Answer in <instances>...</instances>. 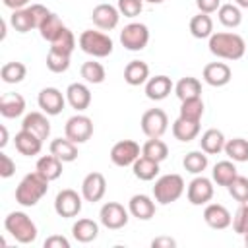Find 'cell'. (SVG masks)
Segmentation results:
<instances>
[{
    "label": "cell",
    "instance_id": "cell-1",
    "mask_svg": "<svg viewBox=\"0 0 248 248\" xmlns=\"http://www.w3.org/2000/svg\"><path fill=\"white\" fill-rule=\"evenodd\" d=\"M207 46H209V52L221 60H240L246 54L244 39L240 35L229 33V31L213 33L207 39Z\"/></svg>",
    "mask_w": 248,
    "mask_h": 248
},
{
    "label": "cell",
    "instance_id": "cell-2",
    "mask_svg": "<svg viewBox=\"0 0 248 248\" xmlns=\"http://www.w3.org/2000/svg\"><path fill=\"white\" fill-rule=\"evenodd\" d=\"M46 192H48V180L35 170L25 174L16 186V202L23 207H33L41 202V198Z\"/></svg>",
    "mask_w": 248,
    "mask_h": 248
},
{
    "label": "cell",
    "instance_id": "cell-3",
    "mask_svg": "<svg viewBox=\"0 0 248 248\" xmlns=\"http://www.w3.org/2000/svg\"><path fill=\"white\" fill-rule=\"evenodd\" d=\"M6 231L12 234V238L19 244H31L37 238V225L31 221V217L23 211H12L4 219Z\"/></svg>",
    "mask_w": 248,
    "mask_h": 248
},
{
    "label": "cell",
    "instance_id": "cell-4",
    "mask_svg": "<svg viewBox=\"0 0 248 248\" xmlns=\"http://www.w3.org/2000/svg\"><path fill=\"white\" fill-rule=\"evenodd\" d=\"M186 190V184H184V178L180 174H163L155 180V186H153V198L157 203L161 205H169L172 202H176Z\"/></svg>",
    "mask_w": 248,
    "mask_h": 248
},
{
    "label": "cell",
    "instance_id": "cell-5",
    "mask_svg": "<svg viewBox=\"0 0 248 248\" xmlns=\"http://www.w3.org/2000/svg\"><path fill=\"white\" fill-rule=\"evenodd\" d=\"M78 45L85 54H89L93 58H107L114 48V43L107 33L93 31V29L81 31L79 39H78Z\"/></svg>",
    "mask_w": 248,
    "mask_h": 248
},
{
    "label": "cell",
    "instance_id": "cell-6",
    "mask_svg": "<svg viewBox=\"0 0 248 248\" xmlns=\"http://www.w3.org/2000/svg\"><path fill=\"white\" fill-rule=\"evenodd\" d=\"M81 205H83V196L78 194L76 190L72 188H64L56 194L54 198V211L58 217L62 219H72V217H78L79 211H81Z\"/></svg>",
    "mask_w": 248,
    "mask_h": 248
},
{
    "label": "cell",
    "instance_id": "cell-7",
    "mask_svg": "<svg viewBox=\"0 0 248 248\" xmlns=\"http://www.w3.org/2000/svg\"><path fill=\"white\" fill-rule=\"evenodd\" d=\"M120 43L126 50H132V52H138V50H143L149 43V29L145 23H140V21H134V23H128L124 25V29L120 31Z\"/></svg>",
    "mask_w": 248,
    "mask_h": 248
},
{
    "label": "cell",
    "instance_id": "cell-8",
    "mask_svg": "<svg viewBox=\"0 0 248 248\" xmlns=\"http://www.w3.org/2000/svg\"><path fill=\"white\" fill-rule=\"evenodd\" d=\"M128 219H130V211L118 202H107L99 209V221L105 229L118 231L128 225Z\"/></svg>",
    "mask_w": 248,
    "mask_h": 248
},
{
    "label": "cell",
    "instance_id": "cell-9",
    "mask_svg": "<svg viewBox=\"0 0 248 248\" xmlns=\"http://www.w3.org/2000/svg\"><path fill=\"white\" fill-rule=\"evenodd\" d=\"M64 136L74 143H85L93 136V120L79 112L70 116L64 126Z\"/></svg>",
    "mask_w": 248,
    "mask_h": 248
},
{
    "label": "cell",
    "instance_id": "cell-10",
    "mask_svg": "<svg viewBox=\"0 0 248 248\" xmlns=\"http://www.w3.org/2000/svg\"><path fill=\"white\" fill-rule=\"evenodd\" d=\"M141 132L147 138H161L169 128V116L163 108H149L141 114Z\"/></svg>",
    "mask_w": 248,
    "mask_h": 248
},
{
    "label": "cell",
    "instance_id": "cell-11",
    "mask_svg": "<svg viewBox=\"0 0 248 248\" xmlns=\"http://www.w3.org/2000/svg\"><path fill=\"white\" fill-rule=\"evenodd\" d=\"M213 194H215L213 180L205 178L203 174H196V178L186 188V198H188V202L192 205H205V203H209Z\"/></svg>",
    "mask_w": 248,
    "mask_h": 248
},
{
    "label": "cell",
    "instance_id": "cell-12",
    "mask_svg": "<svg viewBox=\"0 0 248 248\" xmlns=\"http://www.w3.org/2000/svg\"><path fill=\"white\" fill-rule=\"evenodd\" d=\"M140 155H141V147L134 140H120L110 149V161L116 167H132Z\"/></svg>",
    "mask_w": 248,
    "mask_h": 248
},
{
    "label": "cell",
    "instance_id": "cell-13",
    "mask_svg": "<svg viewBox=\"0 0 248 248\" xmlns=\"http://www.w3.org/2000/svg\"><path fill=\"white\" fill-rule=\"evenodd\" d=\"M37 103H39V108L48 114V116H56L62 112L64 105L68 103L66 101V95L56 89V87H45L39 91V97H37Z\"/></svg>",
    "mask_w": 248,
    "mask_h": 248
},
{
    "label": "cell",
    "instance_id": "cell-14",
    "mask_svg": "<svg viewBox=\"0 0 248 248\" xmlns=\"http://www.w3.org/2000/svg\"><path fill=\"white\" fill-rule=\"evenodd\" d=\"M107 194V180L101 172H89L81 182V196L85 202H101Z\"/></svg>",
    "mask_w": 248,
    "mask_h": 248
},
{
    "label": "cell",
    "instance_id": "cell-15",
    "mask_svg": "<svg viewBox=\"0 0 248 248\" xmlns=\"http://www.w3.org/2000/svg\"><path fill=\"white\" fill-rule=\"evenodd\" d=\"M91 19H93V23H95L99 29L110 31V29H114V27L118 25V21H120V12H118V8L112 6V4H99V6L93 8Z\"/></svg>",
    "mask_w": 248,
    "mask_h": 248
},
{
    "label": "cell",
    "instance_id": "cell-16",
    "mask_svg": "<svg viewBox=\"0 0 248 248\" xmlns=\"http://www.w3.org/2000/svg\"><path fill=\"white\" fill-rule=\"evenodd\" d=\"M203 81L211 87H223L232 79V72L225 62H209L203 66Z\"/></svg>",
    "mask_w": 248,
    "mask_h": 248
},
{
    "label": "cell",
    "instance_id": "cell-17",
    "mask_svg": "<svg viewBox=\"0 0 248 248\" xmlns=\"http://www.w3.org/2000/svg\"><path fill=\"white\" fill-rule=\"evenodd\" d=\"M203 221L207 223V227H211V229H215V231H223V229L231 227L232 215H231V211H229L225 205H221V203H205Z\"/></svg>",
    "mask_w": 248,
    "mask_h": 248
},
{
    "label": "cell",
    "instance_id": "cell-18",
    "mask_svg": "<svg viewBox=\"0 0 248 248\" xmlns=\"http://www.w3.org/2000/svg\"><path fill=\"white\" fill-rule=\"evenodd\" d=\"M174 89V83L169 76H155V78H149L145 81V97L151 99V101H163L170 95V91Z\"/></svg>",
    "mask_w": 248,
    "mask_h": 248
},
{
    "label": "cell",
    "instance_id": "cell-19",
    "mask_svg": "<svg viewBox=\"0 0 248 248\" xmlns=\"http://www.w3.org/2000/svg\"><path fill=\"white\" fill-rule=\"evenodd\" d=\"M66 101L72 108L81 112V110L89 108V105H91V91L85 83H79V81L70 83L66 87Z\"/></svg>",
    "mask_w": 248,
    "mask_h": 248
},
{
    "label": "cell",
    "instance_id": "cell-20",
    "mask_svg": "<svg viewBox=\"0 0 248 248\" xmlns=\"http://www.w3.org/2000/svg\"><path fill=\"white\" fill-rule=\"evenodd\" d=\"M14 143H16V149H17L21 155H25V157H35V155H39L41 149H43V140H41L39 136H35L33 132L23 130V128L16 134Z\"/></svg>",
    "mask_w": 248,
    "mask_h": 248
},
{
    "label": "cell",
    "instance_id": "cell-21",
    "mask_svg": "<svg viewBox=\"0 0 248 248\" xmlns=\"http://www.w3.org/2000/svg\"><path fill=\"white\" fill-rule=\"evenodd\" d=\"M128 211L140 221H149L155 215V202L145 194H136L128 202Z\"/></svg>",
    "mask_w": 248,
    "mask_h": 248
},
{
    "label": "cell",
    "instance_id": "cell-22",
    "mask_svg": "<svg viewBox=\"0 0 248 248\" xmlns=\"http://www.w3.org/2000/svg\"><path fill=\"white\" fill-rule=\"evenodd\" d=\"M21 128L33 132V134L39 136L43 141L50 136V122H48V118H46L45 112H37V110H35V112L25 114L23 120H21Z\"/></svg>",
    "mask_w": 248,
    "mask_h": 248
},
{
    "label": "cell",
    "instance_id": "cell-23",
    "mask_svg": "<svg viewBox=\"0 0 248 248\" xmlns=\"http://www.w3.org/2000/svg\"><path fill=\"white\" fill-rule=\"evenodd\" d=\"M225 134L217 128H209L202 134L200 138V149L205 151L207 155H219L221 151H225Z\"/></svg>",
    "mask_w": 248,
    "mask_h": 248
},
{
    "label": "cell",
    "instance_id": "cell-24",
    "mask_svg": "<svg viewBox=\"0 0 248 248\" xmlns=\"http://www.w3.org/2000/svg\"><path fill=\"white\" fill-rule=\"evenodd\" d=\"M25 112V99L19 93H4L0 97V114L4 118H17Z\"/></svg>",
    "mask_w": 248,
    "mask_h": 248
},
{
    "label": "cell",
    "instance_id": "cell-25",
    "mask_svg": "<svg viewBox=\"0 0 248 248\" xmlns=\"http://www.w3.org/2000/svg\"><path fill=\"white\" fill-rule=\"evenodd\" d=\"M149 79V66L143 60H132L124 68V81L132 87L143 85Z\"/></svg>",
    "mask_w": 248,
    "mask_h": 248
},
{
    "label": "cell",
    "instance_id": "cell-26",
    "mask_svg": "<svg viewBox=\"0 0 248 248\" xmlns=\"http://www.w3.org/2000/svg\"><path fill=\"white\" fill-rule=\"evenodd\" d=\"M48 151H50L52 155H56L62 163H72V161L78 159V143H74V141L68 140L66 136L52 140L50 145H48Z\"/></svg>",
    "mask_w": 248,
    "mask_h": 248
},
{
    "label": "cell",
    "instance_id": "cell-27",
    "mask_svg": "<svg viewBox=\"0 0 248 248\" xmlns=\"http://www.w3.org/2000/svg\"><path fill=\"white\" fill-rule=\"evenodd\" d=\"M35 170L41 176H45L48 182H52V180L60 178V174H62V161L56 155H52V153L50 155H43V157L37 159Z\"/></svg>",
    "mask_w": 248,
    "mask_h": 248
},
{
    "label": "cell",
    "instance_id": "cell-28",
    "mask_svg": "<svg viewBox=\"0 0 248 248\" xmlns=\"http://www.w3.org/2000/svg\"><path fill=\"white\" fill-rule=\"evenodd\" d=\"M236 176H238V170H236L234 161L227 159V161H219V163L213 165L211 180H213L217 186H225V188H227Z\"/></svg>",
    "mask_w": 248,
    "mask_h": 248
},
{
    "label": "cell",
    "instance_id": "cell-29",
    "mask_svg": "<svg viewBox=\"0 0 248 248\" xmlns=\"http://www.w3.org/2000/svg\"><path fill=\"white\" fill-rule=\"evenodd\" d=\"M72 236L78 240V242H91L99 236V225L93 221V219H78L74 225H72Z\"/></svg>",
    "mask_w": 248,
    "mask_h": 248
},
{
    "label": "cell",
    "instance_id": "cell-30",
    "mask_svg": "<svg viewBox=\"0 0 248 248\" xmlns=\"http://www.w3.org/2000/svg\"><path fill=\"white\" fill-rule=\"evenodd\" d=\"M172 136H174V140L188 143V141H192V140H196L200 136V122L184 120V118L178 116L172 122Z\"/></svg>",
    "mask_w": 248,
    "mask_h": 248
},
{
    "label": "cell",
    "instance_id": "cell-31",
    "mask_svg": "<svg viewBox=\"0 0 248 248\" xmlns=\"http://www.w3.org/2000/svg\"><path fill=\"white\" fill-rule=\"evenodd\" d=\"M132 172H134V176L138 180L149 182V180H153L159 174V163L157 161H151V159H147L143 155H140L134 161V165H132Z\"/></svg>",
    "mask_w": 248,
    "mask_h": 248
},
{
    "label": "cell",
    "instance_id": "cell-32",
    "mask_svg": "<svg viewBox=\"0 0 248 248\" xmlns=\"http://www.w3.org/2000/svg\"><path fill=\"white\" fill-rule=\"evenodd\" d=\"M174 93L180 101H186V99H194V97H202V83L198 78H192V76H186V78H180L174 85Z\"/></svg>",
    "mask_w": 248,
    "mask_h": 248
},
{
    "label": "cell",
    "instance_id": "cell-33",
    "mask_svg": "<svg viewBox=\"0 0 248 248\" xmlns=\"http://www.w3.org/2000/svg\"><path fill=\"white\" fill-rule=\"evenodd\" d=\"M141 155L151 159V161H157V163H163L167 157H169V145L161 140V138H149L143 145H141Z\"/></svg>",
    "mask_w": 248,
    "mask_h": 248
},
{
    "label": "cell",
    "instance_id": "cell-34",
    "mask_svg": "<svg viewBox=\"0 0 248 248\" xmlns=\"http://www.w3.org/2000/svg\"><path fill=\"white\" fill-rule=\"evenodd\" d=\"M190 33L196 39H209L213 35V19L209 14H198L190 19Z\"/></svg>",
    "mask_w": 248,
    "mask_h": 248
},
{
    "label": "cell",
    "instance_id": "cell-35",
    "mask_svg": "<svg viewBox=\"0 0 248 248\" xmlns=\"http://www.w3.org/2000/svg\"><path fill=\"white\" fill-rule=\"evenodd\" d=\"M203 101L202 97H194V99H186L180 101V108H178V116L184 120H192V122H200L203 116Z\"/></svg>",
    "mask_w": 248,
    "mask_h": 248
},
{
    "label": "cell",
    "instance_id": "cell-36",
    "mask_svg": "<svg viewBox=\"0 0 248 248\" xmlns=\"http://www.w3.org/2000/svg\"><path fill=\"white\" fill-rule=\"evenodd\" d=\"M10 25L17 31V33H29L31 29H37V23L31 16L29 8H21V10H14L10 16Z\"/></svg>",
    "mask_w": 248,
    "mask_h": 248
},
{
    "label": "cell",
    "instance_id": "cell-37",
    "mask_svg": "<svg viewBox=\"0 0 248 248\" xmlns=\"http://www.w3.org/2000/svg\"><path fill=\"white\" fill-rule=\"evenodd\" d=\"M225 155L234 163H246L248 161V140L244 138H232L225 143Z\"/></svg>",
    "mask_w": 248,
    "mask_h": 248
},
{
    "label": "cell",
    "instance_id": "cell-38",
    "mask_svg": "<svg viewBox=\"0 0 248 248\" xmlns=\"http://www.w3.org/2000/svg\"><path fill=\"white\" fill-rule=\"evenodd\" d=\"M207 153L205 151H190V153H186L184 155V159H182V167H184V170L186 172H190V174H202L205 169H207Z\"/></svg>",
    "mask_w": 248,
    "mask_h": 248
},
{
    "label": "cell",
    "instance_id": "cell-39",
    "mask_svg": "<svg viewBox=\"0 0 248 248\" xmlns=\"http://www.w3.org/2000/svg\"><path fill=\"white\" fill-rule=\"evenodd\" d=\"M79 74H81V78H83L87 83H93V85L103 83L105 78H107L105 66H103L101 62H97V60H87V62H83L81 68H79Z\"/></svg>",
    "mask_w": 248,
    "mask_h": 248
},
{
    "label": "cell",
    "instance_id": "cell-40",
    "mask_svg": "<svg viewBox=\"0 0 248 248\" xmlns=\"http://www.w3.org/2000/svg\"><path fill=\"white\" fill-rule=\"evenodd\" d=\"M217 17L221 21V25L225 27H238L242 23V12L236 4H221V8L217 10Z\"/></svg>",
    "mask_w": 248,
    "mask_h": 248
},
{
    "label": "cell",
    "instance_id": "cell-41",
    "mask_svg": "<svg viewBox=\"0 0 248 248\" xmlns=\"http://www.w3.org/2000/svg\"><path fill=\"white\" fill-rule=\"evenodd\" d=\"M66 25L62 23V19L56 16V14H48L46 16V19L39 25V33H41V37L45 39V41H48V43H52L56 37H58V33L64 29Z\"/></svg>",
    "mask_w": 248,
    "mask_h": 248
},
{
    "label": "cell",
    "instance_id": "cell-42",
    "mask_svg": "<svg viewBox=\"0 0 248 248\" xmlns=\"http://www.w3.org/2000/svg\"><path fill=\"white\" fill-rule=\"evenodd\" d=\"M27 76V68L23 62H6L0 70V78L4 83H19Z\"/></svg>",
    "mask_w": 248,
    "mask_h": 248
},
{
    "label": "cell",
    "instance_id": "cell-43",
    "mask_svg": "<svg viewBox=\"0 0 248 248\" xmlns=\"http://www.w3.org/2000/svg\"><path fill=\"white\" fill-rule=\"evenodd\" d=\"M74 48H76V37L68 27H64L58 33V37L50 43V50H56V52H62V54H68V56H72Z\"/></svg>",
    "mask_w": 248,
    "mask_h": 248
},
{
    "label": "cell",
    "instance_id": "cell-44",
    "mask_svg": "<svg viewBox=\"0 0 248 248\" xmlns=\"http://www.w3.org/2000/svg\"><path fill=\"white\" fill-rule=\"evenodd\" d=\"M231 198L238 203H248V178L246 176H236L229 186H227Z\"/></svg>",
    "mask_w": 248,
    "mask_h": 248
},
{
    "label": "cell",
    "instance_id": "cell-45",
    "mask_svg": "<svg viewBox=\"0 0 248 248\" xmlns=\"http://www.w3.org/2000/svg\"><path fill=\"white\" fill-rule=\"evenodd\" d=\"M46 68L52 74H62V72H66L70 68V56L62 54V52H56V50H48V54H46Z\"/></svg>",
    "mask_w": 248,
    "mask_h": 248
},
{
    "label": "cell",
    "instance_id": "cell-46",
    "mask_svg": "<svg viewBox=\"0 0 248 248\" xmlns=\"http://www.w3.org/2000/svg\"><path fill=\"white\" fill-rule=\"evenodd\" d=\"M232 231L244 234L248 231V203H238V209L232 215Z\"/></svg>",
    "mask_w": 248,
    "mask_h": 248
},
{
    "label": "cell",
    "instance_id": "cell-47",
    "mask_svg": "<svg viewBox=\"0 0 248 248\" xmlns=\"http://www.w3.org/2000/svg\"><path fill=\"white\" fill-rule=\"evenodd\" d=\"M116 8L124 17H136L143 10V0H118Z\"/></svg>",
    "mask_w": 248,
    "mask_h": 248
},
{
    "label": "cell",
    "instance_id": "cell-48",
    "mask_svg": "<svg viewBox=\"0 0 248 248\" xmlns=\"http://www.w3.org/2000/svg\"><path fill=\"white\" fill-rule=\"evenodd\" d=\"M16 172V163L10 159V155L0 153V176L2 178H10Z\"/></svg>",
    "mask_w": 248,
    "mask_h": 248
},
{
    "label": "cell",
    "instance_id": "cell-49",
    "mask_svg": "<svg viewBox=\"0 0 248 248\" xmlns=\"http://www.w3.org/2000/svg\"><path fill=\"white\" fill-rule=\"evenodd\" d=\"M29 10H31V16H33V19H35V23H37V29H39V25L46 19V16L50 14L43 4H31V6H27Z\"/></svg>",
    "mask_w": 248,
    "mask_h": 248
},
{
    "label": "cell",
    "instance_id": "cell-50",
    "mask_svg": "<svg viewBox=\"0 0 248 248\" xmlns=\"http://www.w3.org/2000/svg\"><path fill=\"white\" fill-rule=\"evenodd\" d=\"M45 248H70V240L62 234H50L45 240Z\"/></svg>",
    "mask_w": 248,
    "mask_h": 248
},
{
    "label": "cell",
    "instance_id": "cell-51",
    "mask_svg": "<svg viewBox=\"0 0 248 248\" xmlns=\"http://www.w3.org/2000/svg\"><path fill=\"white\" fill-rule=\"evenodd\" d=\"M196 6L202 14H213L221 8V0H196Z\"/></svg>",
    "mask_w": 248,
    "mask_h": 248
},
{
    "label": "cell",
    "instance_id": "cell-52",
    "mask_svg": "<svg viewBox=\"0 0 248 248\" xmlns=\"http://www.w3.org/2000/svg\"><path fill=\"white\" fill-rule=\"evenodd\" d=\"M151 246L153 248H174L176 246V240L170 238V236H157L151 240Z\"/></svg>",
    "mask_w": 248,
    "mask_h": 248
},
{
    "label": "cell",
    "instance_id": "cell-53",
    "mask_svg": "<svg viewBox=\"0 0 248 248\" xmlns=\"http://www.w3.org/2000/svg\"><path fill=\"white\" fill-rule=\"evenodd\" d=\"M2 2H4V6L10 8V10H21V8H27V4H29L31 0H2Z\"/></svg>",
    "mask_w": 248,
    "mask_h": 248
},
{
    "label": "cell",
    "instance_id": "cell-54",
    "mask_svg": "<svg viewBox=\"0 0 248 248\" xmlns=\"http://www.w3.org/2000/svg\"><path fill=\"white\" fill-rule=\"evenodd\" d=\"M0 132H2V140H0V147H6V143H8V130H6V126H0Z\"/></svg>",
    "mask_w": 248,
    "mask_h": 248
},
{
    "label": "cell",
    "instance_id": "cell-55",
    "mask_svg": "<svg viewBox=\"0 0 248 248\" xmlns=\"http://www.w3.org/2000/svg\"><path fill=\"white\" fill-rule=\"evenodd\" d=\"M234 4H236L238 8H244V10H248V0H234Z\"/></svg>",
    "mask_w": 248,
    "mask_h": 248
},
{
    "label": "cell",
    "instance_id": "cell-56",
    "mask_svg": "<svg viewBox=\"0 0 248 248\" xmlns=\"http://www.w3.org/2000/svg\"><path fill=\"white\" fill-rule=\"evenodd\" d=\"M143 2H149V4H161V2H165V0H143Z\"/></svg>",
    "mask_w": 248,
    "mask_h": 248
},
{
    "label": "cell",
    "instance_id": "cell-57",
    "mask_svg": "<svg viewBox=\"0 0 248 248\" xmlns=\"http://www.w3.org/2000/svg\"><path fill=\"white\" fill-rule=\"evenodd\" d=\"M242 238H244V244H246V246H248V231H246V232H244V234H242Z\"/></svg>",
    "mask_w": 248,
    "mask_h": 248
}]
</instances>
